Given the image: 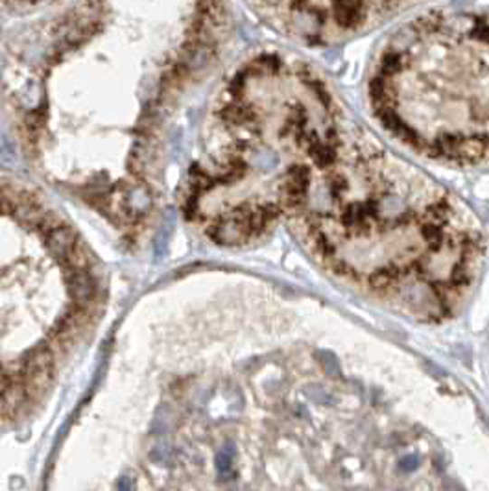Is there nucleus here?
<instances>
[{"label":"nucleus","mask_w":489,"mask_h":491,"mask_svg":"<svg viewBox=\"0 0 489 491\" xmlns=\"http://www.w3.org/2000/svg\"><path fill=\"white\" fill-rule=\"evenodd\" d=\"M409 5L401 3H272L257 10L288 37L306 44H333L370 32Z\"/></svg>","instance_id":"obj_4"},{"label":"nucleus","mask_w":489,"mask_h":491,"mask_svg":"<svg viewBox=\"0 0 489 491\" xmlns=\"http://www.w3.org/2000/svg\"><path fill=\"white\" fill-rule=\"evenodd\" d=\"M368 95L379 124L414 154L489 165V10H437L399 28Z\"/></svg>","instance_id":"obj_3"},{"label":"nucleus","mask_w":489,"mask_h":491,"mask_svg":"<svg viewBox=\"0 0 489 491\" xmlns=\"http://www.w3.org/2000/svg\"><path fill=\"white\" fill-rule=\"evenodd\" d=\"M418 466H419V457H416V455H409V457L401 458V462H399V467L407 473L418 469Z\"/></svg>","instance_id":"obj_6"},{"label":"nucleus","mask_w":489,"mask_h":491,"mask_svg":"<svg viewBox=\"0 0 489 491\" xmlns=\"http://www.w3.org/2000/svg\"><path fill=\"white\" fill-rule=\"evenodd\" d=\"M235 455H237L235 445H231V443L224 445V448H221L220 453L216 455V469H218V473H220L221 478H226V475L231 473Z\"/></svg>","instance_id":"obj_5"},{"label":"nucleus","mask_w":489,"mask_h":491,"mask_svg":"<svg viewBox=\"0 0 489 491\" xmlns=\"http://www.w3.org/2000/svg\"><path fill=\"white\" fill-rule=\"evenodd\" d=\"M133 487H136V480H133V477H129V475H122L117 480V489L118 491H133Z\"/></svg>","instance_id":"obj_7"},{"label":"nucleus","mask_w":489,"mask_h":491,"mask_svg":"<svg viewBox=\"0 0 489 491\" xmlns=\"http://www.w3.org/2000/svg\"><path fill=\"white\" fill-rule=\"evenodd\" d=\"M216 124V148L191 172L183 207L216 244L244 246L292 218L349 118L313 67L262 54L221 91Z\"/></svg>","instance_id":"obj_2"},{"label":"nucleus","mask_w":489,"mask_h":491,"mask_svg":"<svg viewBox=\"0 0 489 491\" xmlns=\"http://www.w3.org/2000/svg\"><path fill=\"white\" fill-rule=\"evenodd\" d=\"M288 224L333 279L421 324L451 320L484 262L475 214L351 122Z\"/></svg>","instance_id":"obj_1"}]
</instances>
